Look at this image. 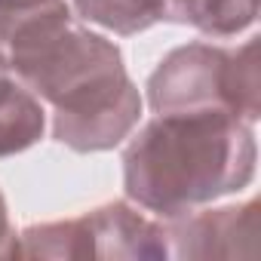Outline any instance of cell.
<instances>
[{
  "label": "cell",
  "mask_w": 261,
  "mask_h": 261,
  "mask_svg": "<svg viewBox=\"0 0 261 261\" xmlns=\"http://www.w3.org/2000/svg\"><path fill=\"white\" fill-rule=\"evenodd\" d=\"M0 65L53 108V139L77 154L120 145L142 117L114 40L83 28L65 0L0 13Z\"/></svg>",
  "instance_id": "1"
},
{
  "label": "cell",
  "mask_w": 261,
  "mask_h": 261,
  "mask_svg": "<svg viewBox=\"0 0 261 261\" xmlns=\"http://www.w3.org/2000/svg\"><path fill=\"white\" fill-rule=\"evenodd\" d=\"M252 123L224 111L157 114L123 154V191L136 206L178 218L243 191L255 175Z\"/></svg>",
  "instance_id": "2"
},
{
  "label": "cell",
  "mask_w": 261,
  "mask_h": 261,
  "mask_svg": "<svg viewBox=\"0 0 261 261\" xmlns=\"http://www.w3.org/2000/svg\"><path fill=\"white\" fill-rule=\"evenodd\" d=\"M148 105L154 114L224 111L255 123L261 114L258 40L252 37L243 46L197 40L172 49L148 77Z\"/></svg>",
  "instance_id": "3"
},
{
  "label": "cell",
  "mask_w": 261,
  "mask_h": 261,
  "mask_svg": "<svg viewBox=\"0 0 261 261\" xmlns=\"http://www.w3.org/2000/svg\"><path fill=\"white\" fill-rule=\"evenodd\" d=\"M13 258H169V240L163 224L129 203H108L77 218L22 230Z\"/></svg>",
  "instance_id": "4"
},
{
  "label": "cell",
  "mask_w": 261,
  "mask_h": 261,
  "mask_svg": "<svg viewBox=\"0 0 261 261\" xmlns=\"http://www.w3.org/2000/svg\"><path fill=\"white\" fill-rule=\"evenodd\" d=\"M166 227L172 258H258L261 252V203L206 209L169 218Z\"/></svg>",
  "instance_id": "5"
},
{
  "label": "cell",
  "mask_w": 261,
  "mask_h": 261,
  "mask_svg": "<svg viewBox=\"0 0 261 261\" xmlns=\"http://www.w3.org/2000/svg\"><path fill=\"white\" fill-rule=\"evenodd\" d=\"M46 111L43 101L0 65V157L28 151L43 139Z\"/></svg>",
  "instance_id": "6"
},
{
  "label": "cell",
  "mask_w": 261,
  "mask_h": 261,
  "mask_svg": "<svg viewBox=\"0 0 261 261\" xmlns=\"http://www.w3.org/2000/svg\"><path fill=\"white\" fill-rule=\"evenodd\" d=\"M160 22L191 25L209 37H233L258 16V0H151Z\"/></svg>",
  "instance_id": "7"
},
{
  "label": "cell",
  "mask_w": 261,
  "mask_h": 261,
  "mask_svg": "<svg viewBox=\"0 0 261 261\" xmlns=\"http://www.w3.org/2000/svg\"><path fill=\"white\" fill-rule=\"evenodd\" d=\"M74 10L80 19L123 37L142 34L160 22V13L151 0H74Z\"/></svg>",
  "instance_id": "8"
},
{
  "label": "cell",
  "mask_w": 261,
  "mask_h": 261,
  "mask_svg": "<svg viewBox=\"0 0 261 261\" xmlns=\"http://www.w3.org/2000/svg\"><path fill=\"white\" fill-rule=\"evenodd\" d=\"M13 249H16V233H13V224H10L7 200L0 194V258H13Z\"/></svg>",
  "instance_id": "9"
},
{
  "label": "cell",
  "mask_w": 261,
  "mask_h": 261,
  "mask_svg": "<svg viewBox=\"0 0 261 261\" xmlns=\"http://www.w3.org/2000/svg\"><path fill=\"white\" fill-rule=\"evenodd\" d=\"M46 0H0V13H22V10H31V7H40Z\"/></svg>",
  "instance_id": "10"
}]
</instances>
